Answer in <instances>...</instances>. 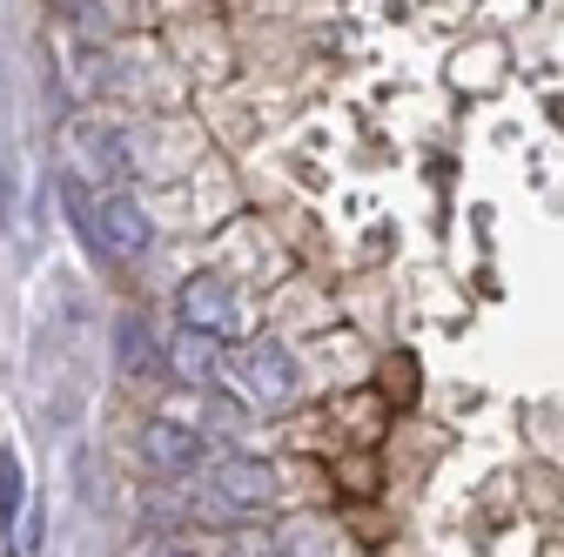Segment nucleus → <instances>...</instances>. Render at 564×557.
I'll use <instances>...</instances> for the list:
<instances>
[{
  "label": "nucleus",
  "instance_id": "f257e3e1",
  "mask_svg": "<svg viewBox=\"0 0 564 557\" xmlns=\"http://www.w3.org/2000/svg\"><path fill=\"white\" fill-rule=\"evenodd\" d=\"M242 396L262 403V409H275V403L296 396V357L282 350L275 336H262V342H249V350H242Z\"/></svg>",
  "mask_w": 564,
  "mask_h": 557
},
{
  "label": "nucleus",
  "instance_id": "f03ea898",
  "mask_svg": "<svg viewBox=\"0 0 564 557\" xmlns=\"http://www.w3.org/2000/svg\"><path fill=\"white\" fill-rule=\"evenodd\" d=\"M175 316L188 323V329H208V336H229L236 329V290L223 283V275H188V283L175 290Z\"/></svg>",
  "mask_w": 564,
  "mask_h": 557
},
{
  "label": "nucleus",
  "instance_id": "7ed1b4c3",
  "mask_svg": "<svg viewBox=\"0 0 564 557\" xmlns=\"http://www.w3.org/2000/svg\"><path fill=\"white\" fill-rule=\"evenodd\" d=\"M95 229H101V255H141V249L155 242V222L141 216L128 195H115V201L95 208Z\"/></svg>",
  "mask_w": 564,
  "mask_h": 557
},
{
  "label": "nucleus",
  "instance_id": "20e7f679",
  "mask_svg": "<svg viewBox=\"0 0 564 557\" xmlns=\"http://www.w3.org/2000/svg\"><path fill=\"white\" fill-rule=\"evenodd\" d=\"M141 450H149V463H155V470H169V477H188V470L202 463V430L175 424V416H155V424H149V437H141Z\"/></svg>",
  "mask_w": 564,
  "mask_h": 557
},
{
  "label": "nucleus",
  "instance_id": "39448f33",
  "mask_svg": "<svg viewBox=\"0 0 564 557\" xmlns=\"http://www.w3.org/2000/svg\"><path fill=\"white\" fill-rule=\"evenodd\" d=\"M216 498H223L229 511H262V504L275 498V477H269L262 457H229V463L216 470Z\"/></svg>",
  "mask_w": 564,
  "mask_h": 557
},
{
  "label": "nucleus",
  "instance_id": "423d86ee",
  "mask_svg": "<svg viewBox=\"0 0 564 557\" xmlns=\"http://www.w3.org/2000/svg\"><path fill=\"white\" fill-rule=\"evenodd\" d=\"M216 342H223V336H208V329H188V323H182L175 342H169V376L202 390L208 376H216Z\"/></svg>",
  "mask_w": 564,
  "mask_h": 557
},
{
  "label": "nucleus",
  "instance_id": "0eeeda50",
  "mask_svg": "<svg viewBox=\"0 0 564 557\" xmlns=\"http://www.w3.org/2000/svg\"><path fill=\"white\" fill-rule=\"evenodd\" d=\"M115 357H121V376H155V370H169V350H155V342H149V323H141V316H121Z\"/></svg>",
  "mask_w": 564,
  "mask_h": 557
},
{
  "label": "nucleus",
  "instance_id": "6e6552de",
  "mask_svg": "<svg viewBox=\"0 0 564 557\" xmlns=\"http://www.w3.org/2000/svg\"><path fill=\"white\" fill-rule=\"evenodd\" d=\"M14 517H21V463L0 457V531H14Z\"/></svg>",
  "mask_w": 564,
  "mask_h": 557
},
{
  "label": "nucleus",
  "instance_id": "1a4fd4ad",
  "mask_svg": "<svg viewBox=\"0 0 564 557\" xmlns=\"http://www.w3.org/2000/svg\"><path fill=\"white\" fill-rule=\"evenodd\" d=\"M155 557H188V550H155Z\"/></svg>",
  "mask_w": 564,
  "mask_h": 557
}]
</instances>
